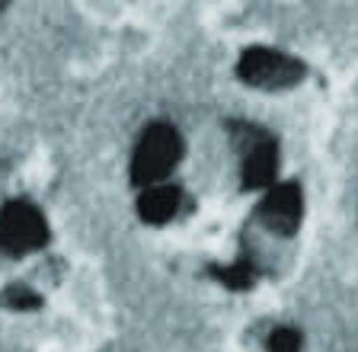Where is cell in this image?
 Returning <instances> with one entry per match:
<instances>
[{
    "label": "cell",
    "mask_w": 358,
    "mask_h": 352,
    "mask_svg": "<svg viewBox=\"0 0 358 352\" xmlns=\"http://www.w3.org/2000/svg\"><path fill=\"white\" fill-rule=\"evenodd\" d=\"M179 157V138L173 128L166 125H157L150 128L144 141L138 144V154H134V176L141 183H154L160 176L173 170Z\"/></svg>",
    "instance_id": "obj_1"
},
{
    "label": "cell",
    "mask_w": 358,
    "mask_h": 352,
    "mask_svg": "<svg viewBox=\"0 0 358 352\" xmlns=\"http://www.w3.org/2000/svg\"><path fill=\"white\" fill-rule=\"evenodd\" d=\"M45 244V221L32 205H10L0 215V247L7 253H26Z\"/></svg>",
    "instance_id": "obj_2"
},
{
    "label": "cell",
    "mask_w": 358,
    "mask_h": 352,
    "mask_svg": "<svg viewBox=\"0 0 358 352\" xmlns=\"http://www.w3.org/2000/svg\"><path fill=\"white\" fill-rule=\"evenodd\" d=\"M262 225L275 234H291L301 221V195L294 186H282L268 195L259 209Z\"/></svg>",
    "instance_id": "obj_3"
},
{
    "label": "cell",
    "mask_w": 358,
    "mask_h": 352,
    "mask_svg": "<svg viewBox=\"0 0 358 352\" xmlns=\"http://www.w3.org/2000/svg\"><path fill=\"white\" fill-rule=\"evenodd\" d=\"M176 202H179V195L176 189H154V192H148L141 199V215L148 218V221H166V218H173V211H176Z\"/></svg>",
    "instance_id": "obj_4"
},
{
    "label": "cell",
    "mask_w": 358,
    "mask_h": 352,
    "mask_svg": "<svg viewBox=\"0 0 358 352\" xmlns=\"http://www.w3.org/2000/svg\"><path fill=\"white\" fill-rule=\"evenodd\" d=\"M268 352H301V333L291 327H278L268 337Z\"/></svg>",
    "instance_id": "obj_5"
},
{
    "label": "cell",
    "mask_w": 358,
    "mask_h": 352,
    "mask_svg": "<svg viewBox=\"0 0 358 352\" xmlns=\"http://www.w3.org/2000/svg\"><path fill=\"white\" fill-rule=\"evenodd\" d=\"M3 301H7V304H13V307H32V304H36V298H32L26 288H10V292L3 295Z\"/></svg>",
    "instance_id": "obj_6"
}]
</instances>
